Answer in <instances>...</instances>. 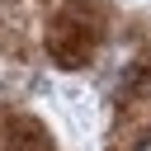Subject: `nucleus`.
Instances as JSON below:
<instances>
[{"mask_svg":"<svg viewBox=\"0 0 151 151\" xmlns=\"http://www.w3.org/2000/svg\"><path fill=\"white\" fill-rule=\"evenodd\" d=\"M137 151H151V137H142V146H137Z\"/></svg>","mask_w":151,"mask_h":151,"instance_id":"f257e3e1","label":"nucleus"}]
</instances>
